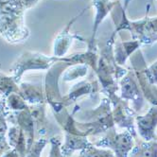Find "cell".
Returning <instances> with one entry per match:
<instances>
[{
    "label": "cell",
    "mask_w": 157,
    "mask_h": 157,
    "mask_svg": "<svg viewBox=\"0 0 157 157\" xmlns=\"http://www.w3.org/2000/svg\"><path fill=\"white\" fill-rule=\"evenodd\" d=\"M136 124L138 133L144 141L156 140L157 128V105H152L144 116L136 117Z\"/></svg>",
    "instance_id": "ba28073f"
},
{
    "label": "cell",
    "mask_w": 157,
    "mask_h": 157,
    "mask_svg": "<svg viewBox=\"0 0 157 157\" xmlns=\"http://www.w3.org/2000/svg\"><path fill=\"white\" fill-rule=\"evenodd\" d=\"M128 30L132 40H136L140 44H152L157 41V17L150 18L147 15L139 21H130Z\"/></svg>",
    "instance_id": "8992f818"
},
{
    "label": "cell",
    "mask_w": 157,
    "mask_h": 157,
    "mask_svg": "<svg viewBox=\"0 0 157 157\" xmlns=\"http://www.w3.org/2000/svg\"><path fill=\"white\" fill-rule=\"evenodd\" d=\"M61 58L55 56H47L40 52L25 51L21 54L17 61L10 68L12 77L19 83L23 74L30 70H48Z\"/></svg>",
    "instance_id": "7a4b0ae2"
},
{
    "label": "cell",
    "mask_w": 157,
    "mask_h": 157,
    "mask_svg": "<svg viewBox=\"0 0 157 157\" xmlns=\"http://www.w3.org/2000/svg\"><path fill=\"white\" fill-rule=\"evenodd\" d=\"M78 157H116L114 152L106 148L97 147L94 143L82 150Z\"/></svg>",
    "instance_id": "d6986e66"
},
{
    "label": "cell",
    "mask_w": 157,
    "mask_h": 157,
    "mask_svg": "<svg viewBox=\"0 0 157 157\" xmlns=\"http://www.w3.org/2000/svg\"><path fill=\"white\" fill-rule=\"evenodd\" d=\"M3 99H4V97H1V96H0V103H1V101H2Z\"/></svg>",
    "instance_id": "83f0119b"
},
{
    "label": "cell",
    "mask_w": 157,
    "mask_h": 157,
    "mask_svg": "<svg viewBox=\"0 0 157 157\" xmlns=\"http://www.w3.org/2000/svg\"><path fill=\"white\" fill-rule=\"evenodd\" d=\"M7 121L12 124L18 125L23 130L26 139H27V147L28 151L31 148L32 144L35 141V124L33 118L30 115V112L28 109H25L20 112H12L7 117ZM28 152V151H27Z\"/></svg>",
    "instance_id": "52a82bcc"
},
{
    "label": "cell",
    "mask_w": 157,
    "mask_h": 157,
    "mask_svg": "<svg viewBox=\"0 0 157 157\" xmlns=\"http://www.w3.org/2000/svg\"><path fill=\"white\" fill-rule=\"evenodd\" d=\"M48 138H44V137L37 138L34 141V143L32 144L31 148L28 151L25 157H41V154L44 147L48 145Z\"/></svg>",
    "instance_id": "7402d4cb"
},
{
    "label": "cell",
    "mask_w": 157,
    "mask_h": 157,
    "mask_svg": "<svg viewBox=\"0 0 157 157\" xmlns=\"http://www.w3.org/2000/svg\"><path fill=\"white\" fill-rule=\"evenodd\" d=\"M7 139L10 146L14 149L20 155V157H25L28 151L26 136L18 125L12 124L7 132Z\"/></svg>",
    "instance_id": "9a60e30c"
},
{
    "label": "cell",
    "mask_w": 157,
    "mask_h": 157,
    "mask_svg": "<svg viewBox=\"0 0 157 157\" xmlns=\"http://www.w3.org/2000/svg\"><path fill=\"white\" fill-rule=\"evenodd\" d=\"M19 94L29 105H38L46 103V95L42 85L29 82L19 84Z\"/></svg>",
    "instance_id": "7c38bea8"
},
{
    "label": "cell",
    "mask_w": 157,
    "mask_h": 157,
    "mask_svg": "<svg viewBox=\"0 0 157 157\" xmlns=\"http://www.w3.org/2000/svg\"><path fill=\"white\" fill-rule=\"evenodd\" d=\"M156 2H157V0H156Z\"/></svg>",
    "instance_id": "f1b7e54d"
},
{
    "label": "cell",
    "mask_w": 157,
    "mask_h": 157,
    "mask_svg": "<svg viewBox=\"0 0 157 157\" xmlns=\"http://www.w3.org/2000/svg\"><path fill=\"white\" fill-rule=\"evenodd\" d=\"M10 113V111L7 107L6 98L0 103V136H7L8 132V121L7 117Z\"/></svg>",
    "instance_id": "603a6c76"
},
{
    "label": "cell",
    "mask_w": 157,
    "mask_h": 157,
    "mask_svg": "<svg viewBox=\"0 0 157 157\" xmlns=\"http://www.w3.org/2000/svg\"><path fill=\"white\" fill-rule=\"evenodd\" d=\"M129 157H157V140L139 141L136 140V146Z\"/></svg>",
    "instance_id": "e0dca14e"
},
{
    "label": "cell",
    "mask_w": 157,
    "mask_h": 157,
    "mask_svg": "<svg viewBox=\"0 0 157 157\" xmlns=\"http://www.w3.org/2000/svg\"><path fill=\"white\" fill-rule=\"evenodd\" d=\"M120 98L132 101V109L138 113L145 104V98L139 86L137 78L133 70H128V72L121 78L120 81Z\"/></svg>",
    "instance_id": "277c9868"
},
{
    "label": "cell",
    "mask_w": 157,
    "mask_h": 157,
    "mask_svg": "<svg viewBox=\"0 0 157 157\" xmlns=\"http://www.w3.org/2000/svg\"><path fill=\"white\" fill-rule=\"evenodd\" d=\"M10 146L8 142L6 136H0V157L10 150Z\"/></svg>",
    "instance_id": "d4e9b609"
},
{
    "label": "cell",
    "mask_w": 157,
    "mask_h": 157,
    "mask_svg": "<svg viewBox=\"0 0 157 157\" xmlns=\"http://www.w3.org/2000/svg\"><path fill=\"white\" fill-rule=\"evenodd\" d=\"M92 144L87 136L64 132V143L62 145V152L64 157H70L76 151H82Z\"/></svg>",
    "instance_id": "5bb4252c"
},
{
    "label": "cell",
    "mask_w": 157,
    "mask_h": 157,
    "mask_svg": "<svg viewBox=\"0 0 157 157\" xmlns=\"http://www.w3.org/2000/svg\"><path fill=\"white\" fill-rule=\"evenodd\" d=\"M116 2L111 1V0H93V7L96 10V15L94 19V26L92 30V35L87 42V48H93L97 47V32L98 30L99 26L101 25L105 17L111 13L112 10H113L114 6L116 5Z\"/></svg>",
    "instance_id": "30bf717a"
},
{
    "label": "cell",
    "mask_w": 157,
    "mask_h": 157,
    "mask_svg": "<svg viewBox=\"0 0 157 157\" xmlns=\"http://www.w3.org/2000/svg\"><path fill=\"white\" fill-rule=\"evenodd\" d=\"M140 44H141L136 40L117 42L116 40L114 44V56L117 63L120 66L124 64L132 54L139 48Z\"/></svg>",
    "instance_id": "2e32d148"
},
{
    "label": "cell",
    "mask_w": 157,
    "mask_h": 157,
    "mask_svg": "<svg viewBox=\"0 0 157 157\" xmlns=\"http://www.w3.org/2000/svg\"><path fill=\"white\" fill-rule=\"evenodd\" d=\"M12 93L19 94L18 83L13 77H9L0 72V96L7 98Z\"/></svg>",
    "instance_id": "ac0fdd59"
},
{
    "label": "cell",
    "mask_w": 157,
    "mask_h": 157,
    "mask_svg": "<svg viewBox=\"0 0 157 157\" xmlns=\"http://www.w3.org/2000/svg\"><path fill=\"white\" fill-rule=\"evenodd\" d=\"M87 64H82V63H78V64H73L68 66L65 69V72H63V78L65 82H70L76 78L84 77L87 74Z\"/></svg>",
    "instance_id": "ffe728a7"
},
{
    "label": "cell",
    "mask_w": 157,
    "mask_h": 157,
    "mask_svg": "<svg viewBox=\"0 0 157 157\" xmlns=\"http://www.w3.org/2000/svg\"><path fill=\"white\" fill-rule=\"evenodd\" d=\"M6 104L10 111L20 112L29 108L26 100L18 93H12L6 98Z\"/></svg>",
    "instance_id": "44dd1931"
},
{
    "label": "cell",
    "mask_w": 157,
    "mask_h": 157,
    "mask_svg": "<svg viewBox=\"0 0 157 157\" xmlns=\"http://www.w3.org/2000/svg\"><path fill=\"white\" fill-rule=\"evenodd\" d=\"M136 140L128 131L117 132L114 126L109 129L101 138L96 141L94 145L111 150L116 157H129L130 152L136 146Z\"/></svg>",
    "instance_id": "3957f363"
},
{
    "label": "cell",
    "mask_w": 157,
    "mask_h": 157,
    "mask_svg": "<svg viewBox=\"0 0 157 157\" xmlns=\"http://www.w3.org/2000/svg\"><path fill=\"white\" fill-rule=\"evenodd\" d=\"M50 151L48 157H64L62 152V140L58 136H52L49 138Z\"/></svg>",
    "instance_id": "cb8c5ba5"
},
{
    "label": "cell",
    "mask_w": 157,
    "mask_h": 157,
    "mask_svg": "<svg viewBox=\"0 0 157 157\" xmlns=\"http://www.w3.org/2000/svg\"><path fill=\"white\" fill-rule=\"evenodd\" d=\"M112 104V114H113V118L115 121V124H117L120 128H124L126 131L131 132L132 136L137 139V133L134 128V123H136V112L130 107L129 101L121 98L120 97Z\"/></svg>",
    "instance_id": "5b68a950"
},
{
    "label": "cell",
    "mask_w": 157,
    "mask_h": 157,
    "mask_svg": "<svg viewBox=\"0 0 157 157\" xmlns=\"http://www.w3.org/2000/svg\"><path fill=\"white\" fill-rule=\"evenodd\" d=\"M29 110L35 124V134L38 138L48 134L50 131V123L46 116V103L38 105H29Z\"/></svg>",
    "instance_id": "8fae6325"
},
{
    "label": "cell",
    "mask_w": 157,
    "mask_h": 157,
    "mask_svg": "<svg viewBox=\"0 0 157 157\" xmlns=\"http://www.w3.org/2000/svg\"><path fill=\"white\" fill-rule=\"evenodd\" d=\"M98 85L96 82H82L75 85L70 92L63 97L64 105L67 107L82 96H94L98 92Z\"/></svg>",
    "instance_id": "4fadbf2b"
},
{
    "label": "cell",
    "mask_w": 157,
    "mask_h": 157,
    "mask_svg": "<svg viewBox=\"0 0 157 157\" xmlns=\"http://www.w3.org/2000/svg\"><path fill=\"white\" fill-rule=\"evenodd\" d=\"M131 1V0H124V2H125V5H124V8L126 9L127 8V6H128V4H129V2Z\"/></svg>",
    "instance_id": "4316f807"
},
{
    "label": "cell",
    "mask_w": 157,
    "mask_h": 157,
    "mask_svg": "<svg viewBox=\"0 0 157 157\" xmlns=\"http://www.w3.org/2000/svg\"><path fill=\"white\" fill-rule=\"evenodd\" d=\"M39 1H40V0H23V3H24L25 8L28 10L29 8L34 7Z\"/></svg>",
    "instance_id": "484cf974"
},
{
    "label": "cell",
    "mask_w": 157,
    "mask_h": 157,
    "mask_svg": "<svg viewBox=\"0 0 157 157\" xmlns=\"http://www.w3.org/2000/svg\"><path fill=\"white\" fill-rule=\"evenodd\" d=\"M156 140H157V139H156Z\"/></svg>",
    "instance_id": "f546056e"
},
{
    "label": "cell",
    "mask_w": 157,
    "mask_h": 157,
    "mask_svg": "<svg viewBox=\"0 0 157 157\" xmlns=\"http://www.w3.org/2000/svg\"><path fill=\"white\" fill-rule=\"evenodd\" d=\"M26 10L23 0H0V35L8 43H22L29 38Z\"/></svg>",
    "instance_id": "6da1fadb"
},
{
    "label": "cell",
    "mask_w": 157,
    "mask_h": 157,
    "mask_svg": "<svg viewBox=\"0 0 157 157\" xmlns=\"http://www.w3.org/2000/svg\"><path fill=\"white\" fill-rule=\"evenodd\" d=\"M86 10V9H84L81 13H78L77 16H75L74 18H72V20H70L68 22V24L65 26V28L59 33V35L57 36V38L54 41V44H53V56L58 58H62L64 57V55L67 53V51L69 50V48L71 47V44L73 43V41L75 39L78 40H82V38L78 35V34H73V33H70V28L73 25L74 22L80 17L84 12Z\"/></svg>",
    "instance_id": "9c48e42d"
}]
</instances>
